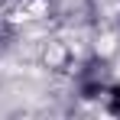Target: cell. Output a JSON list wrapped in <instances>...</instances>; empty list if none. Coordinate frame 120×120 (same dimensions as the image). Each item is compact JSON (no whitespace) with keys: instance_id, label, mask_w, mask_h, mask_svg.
I'll use <instances>...</instances> for the list:
<instances>
[{"instance_id":"6da1fadb","label":"cell","mask_w":120,"mask_h":120,"mask_svg":"<svg viewBox=\"0 0 120 120\" xmlns=\"http://www.w3.org/2000/svg\"><path fill=\"white\" fill-rule=\"evenodd\" d=\"M114 78H117L114 65L101 52H88V55L75 59V65H71V91L78 101H98L101 104L104 91L110 88Z\"/></svg>"},{"instance_id":"7a4b0ae2","label":"cell","mask_w":120,"mask_h":120,"mask_svg":"<svg viewBox=\"0 0 120 120\" xmlns=\"http://www.w3.org/2000/svg\"><path fill=\"white\" fill-rule=\"evenodd\" d=\"M20 39V26H16V13L0 7V59L13 52V45Z\"/></svg>"},{"instance_id":"3957f363","label":"cell","mask_w":120,"mask_h":120,"mask_svg":"<svg viewBox=\"0 0 120 120\" xmlns=\"http://www.w3.org/2000/svg\"><path fill=\"white\" fill-rule=\"evenodd\" d=\"M101 107H104V114L120 117V78L110 81V88H107V91H104V98H101Z\"/></svg>"}]
</instances>
